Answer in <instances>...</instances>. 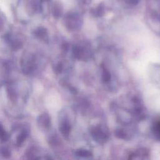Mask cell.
Masks as SVG:
<instances>
[{"instance_id":"1","label":"cell","mask_w":160,"mask_h":160,"mask_svg":"<svg viewBox=\"0 0 160 160\" xmlns=\"http://www.w3.org/2000/svg\"><path fill=\"white\" fill-rule=\"evenodd\" d=\"M91 134L96 142L99 144H103L108 140L109 134L106 126L99 124L91 128Z\"/></svg>"},{"instance_id":"2","label":"cell","mask_w":160,"mask_h":160,"mask_svg":"<svg viewBox=\"0 0 160 160\" xmlns=\"http://www.w3.org/2000/svg\"><path fill=\"white\" fill-rule=\"evenodd\" d=\"M150 152L148 149L141 148L132 152L128 160H149Z\"/></svg>"},{"instance_id":"3","label":"cell","mask_w":160,"mask_h":160,"mask_svg":"<svg viewBox=\"0 0 160 160\" xmlns=\"http://www.w3.org/2000/svg\"><path fill=\"white\" fill-rule=\"evenodd\" d=\"M59 129L61 134L65 137L68 138L71 130V124L67 118H63L59 124Z\"/></svg>"},{"instance_id":"4","label":"cell","mask_w":160,"mask_h":160,"mask_svg":"<svg viewBox=\"0 0 160 160\" xmlns=\"http://www.w3.org/2000/svg\"><path fill=\"white\" fill-rule=\"evenodd\" d=\"M118 120L122 124L127 125L129 124L132 120V117L130 113L125 110L121 111L118 113Z\"/></svg>"},{"instance_id":"5","label":"cell","mask_w":160,"mask_h":160,"mask_svg":"<svg viewBox=\"0 0 160 160\" xmlns=\"http://www.w3.org/2000/svg\"><path fill=\"white\" fill-rule=\"evenodd\" d=\"M115 135L118 138L122 139H129L131 138V135L124 129H117L115 131Z\"/></svg>"},{"instance_id":"6","label":"cell","mask_w":160,"mask_h":160,"mask_svg":"<svg viewBox=\"0 0 160 160\" xmlns=\"http://www.w3.org/2000/svg\"><path fill=\"white\" fill-rule=\"evenodd\" d=\"M76 154L81 158H87L92 156V153L88 149H78L76 151Z\"/></svg>"},{"instance_id":"7","label":"cell","mask_w":160,"mask_h":160,"mask_svg":"<svg viewBox=\"0 0 160 160\" xmlns=\"http://www.w3.org/2000/svg\"><path fill=\"white\" fill-rule=\"evenodd\" d=\"M39 122H40L41 126H42L45 128H47V127H49V126L50 124V118H49L48 116L44 115V116H41V118H39Z\"/></svg>"},{"instance_id":"8","label":"cell","mask_w":160,"mask_h":160,"mask_svg":"<svg viewBox=\"0 0 160 160\" xmlns=\"http://www.w3.org/2000/svg\"><path fill=\"white\" fill-rule=\"evenodd\" d=\"M153 132L157 139H160V121L158 122L154 126Z\"/></svg>"},{"instance_id":"9","label":"cell","mask_w":160,"mask_h":160,"mask_svg":"<svg viewBox=\"0 0 160 160\" xmlns=\"http://www.w3.org/2000/svg\"><path fill=\"white\" fill-rule=\"evenodd\" d=\"M26 134L25 132L21 133L18 138V144H21L24 141V139H26Z\"/></svg>"},{"instance_id":"10","label":"cell","mask_w":160,"mask_h":160,"mask_svg":"<svg viewBox=\"0 0 160 160\" xmlns=\"http://www.w3.org/2000/svg\"><path fill=\"white\" fill-rule=\"evenodd\" d=\"M0 139L2 140H5L7 139V135L1 126H0Z\"/></svg>"},{"instance_id":"11","label":"cell","mask_w":160,"mask_h":160,"mask_svg":"<svg viewBox=\"0 0 160 160\" xmlns=\"http://www.w3.org/2000/svg\"><path fill=\"white\" fill-rule=\"evenodd\" d=\"M2 155L4 156H5V157H9V152L8 151V150H6V149H4L2 151Z\"/></svg>"},{"instance_id":"12","label":"cell","mask_w":160,"mask_h":160,"mask_svg":"<svg viewBox=\"0 0 160 160\" xmlns=\"http://www.w3.org/2000/svg\"><path fill=\"white\" fill-rule=\"evenodd\" d=\"M48 160H52V159H51V158H49V159H48Z\"/></svg>"}]
</instances>
